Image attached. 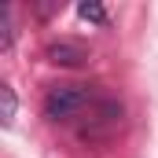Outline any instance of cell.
<instances>
[{"label": "cell", "instance_id": "277c9868", "mask_svg": "<svg viewBox=\"0 0 158 158\" xmlns=\"http://www.w3.org/2000/svg\"><path fill=\"white\" fill-rule=\"evenodd\" d=\"M15 40V26H11V7H0V52H7Z\"/></svg>", "mask_w": 158, "mask_h": 158}, {"label": "cell", "instance_id": "3957f363", "mask_svg": "<svg viewBox=\"0 0 158 158\" xmlns=\"http://www.w3.org/2000/svg\"><path fill=\"white\" fill-rule=\"evenodd\" d=\"M15 92H11V85H0V121L4 125H11L15 121Z\"/></svg>", "mask_w": 158, "mask_h": 158}, {"label": "cell", "instance_id": "7a4b0ae2", "mask_svg": "<svg viewBox=\"0 0 158 158\" xmlns=\"http://www.w3.org/2000/svg\"><path fill=\"white\" fill-rule=\"evenodd\" d=\"M85 59H88V52L77 40H55V44H48V63H55V66H81Z\"/></svg>", "mask_w": 158, "mask_h": 158}, {"label": "cell", "instance_id": "6da1fadb", "mask_svg": "<svg viewBox=\"0 0 158 158\" xmlns=\"http://www.w3.org/2000/svg\"><path fill=\"white\" fill-rule=\"evenodd\" d=\"M85 107H92V92L85 85H55L44 96V118H52V121H70Z\"/></svg>", "mask_w": 158, "mask_h": 158}, {"label": "cell", "instance_id": "5b68a950", "mask_svg": "<svg viewBox=\"0 0 158 158\" xmlns=\"http://www.w3.org/2000/svg\"><path fill=\"white\" fill-rule=\"evenodd\" d=\"M77 15L88 19V22H107V11H103L99 4H92V0H88V4H77Z\"/></svg>", "mask_w": 158, "mask_h": 158}]
</instances>
